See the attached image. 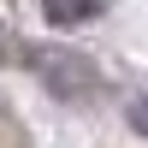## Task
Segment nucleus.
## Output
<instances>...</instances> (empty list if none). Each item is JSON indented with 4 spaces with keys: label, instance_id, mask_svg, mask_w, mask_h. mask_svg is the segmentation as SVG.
<instances>
[{
    "label": "nucleus",
    "instance_id": "1",
    "mask_svg": "<svg viewBox=\"0 0 148 148\" xmlns=\"http://www.w3.org/2000/svg\"><path fill=\"white\" fill-rule=\"evenodd\" d=\"M142 107H148V101H142ZM136 125H142V130H148V113H136Z\"/></svg>",
    "mask_w": 148,
    "mask_h": 148
}]
</instances>
